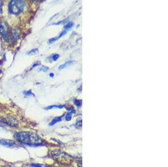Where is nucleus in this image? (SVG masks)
I'll list each match as a JSON object with an SVG mask.
<instances>
[{"mask_svg": "<svg viewBox=\"0 0 168 167\" xmlns=\"http://www.w3.org/2000/svg\"><path fill=\"white\" fill-rule=\"evenodd\" d=\"M14 138L21 144L27 145H40L43 143V140L41 137L30 132H17L14 135Z\"/></svg>", "mask_w": 168, "mask_h": 167, "instance_id": "obj_1", "label": "nucleus"}, {"mask_svg": "<svg viewBox=\"0 0 168 167\" xmlns=\"http://www.w3.org/2000/svg\"><path fill=\"white\" fill-rule=\"evenodd\" d=\"M53 158L58 163L68 165L71 163L72 158L67 153L60 150H55L52 152Z\"/></svg>", "mask_w": 168, "mask_h": 167, "instance_id": "obj_2", "label": "nucleus"}, {"mask_svg": "<svg viewBox=\"0 0 168 167\" xmlns=\"http://www.w3.org/2000/svg\"><path fill=\"white\" fill-rule=\"evenodd\" d=\"M25 2L24 1L12 0L9 4L8 10L11 14L18 15L24 10L25 7Z\"/></svg>", "mask_w": 168, "mask_h": 167, "instance_id": "obj_3", "label": "nucleus"}, {"mask_svg": "<svg viewBox=\"0 0 168 167\" xmlns=\"http://www.w3.org/2000/svg\"><path fill=\"white\" fill-rule=\"evenodd\" d=\"M0 34L5 42H8L10 38L9 27L8 23L5 21H2L0 23Z\"/></svg>", "mask_w": 168, "mask_h": 167, "instance_id": "obj_4", "label": "nucleus"}, {"mask_svg": "<svg viewBox=\"0 0 168 167\" xmlns=\"http://www.w3.org/2000/svg\"><path fill=\"white\" fill-rule=\"evenodd\" d=\"M0 121L11 127H16L19 124L18 121L12 117H2L0 118Z\"/></svg>", "mask_w": 168, "mask_h": 167, "instance_id": "obj_5", "label": "nucleus"}, {"mask_svg": "<svg viewBox=\"0 0 168 167\" xmlns=\"http://www.w3.org/2000/svg\"><path fill=\"white\" fill-rule=\"evenodd\" d=\"M19 39V29L18 28H14L11 31V41L12 43H16Z\"/></svg>", "mask_w": 168, "mask_h": 167, "instance_id": "obj_6", "label": "nucleus"}, {"mask_svg": "<svg viewBox=\"0 0 168 167\" xmlns=\"http://www.w3.org/2000/svg\"><path fill=\"white\" fill-rule=\"evenodd\" d=\"M0 145L8 148H13L15 146V142L11 140L0 138Z\"/></svg>", "mask_w": 168, "mask_h": 167, "instance_id": "obj_7", "label": "nucleus"}, {"mask_svg": "<svg viewBox=\"0 0 168 167\" xmlns=\"http://www.w3.org/2000/svg\"><path fill=\"white\" fill-rule=\"evenodd\" d=\"M74 63H75L74 61H67L64 64L60 65V66H59V70H62V69H64L66 68H67V67L71 66L72 65L74 64Z\"/></svg>", "mask_w": 168, "mask_h": 167, "instance_id": "obj_8", "label": "nucleus"}, {"mask_svg": "<svg viewBox=\"0 0 168 167\" xmlns=\"http://www.w3.org/2000/svg\"><path fill=\"white\" fill-rule=\"evenodd\" d=\"M62 117H63V115H62V116H61V117H57L53 118L52 121L49 123V125L52 126V125H54L57 123L60 122V121H61Z\"/></svg>", "mask_w": 168, "mask_h": 167, "instance_id": "obj_9", "label": "nucleus"}, {"mask_svg": "<svg viewBox=\"0 0 168 167\" xmlns=\"http://www.w3.org/2000/svg\"><path fill=\"white\" fill-rule=\"evenodd\" d=\"M64 105H51V106H49L47 107H45V109L46 110H50V109H52L53 108H57V109H62L64 108Z\"/></svg>", "mask_w": 168, "mask_h": 167, "instance_id": "obj_10", "label": "nucleus"}, {"mask_svg": "<svg viewBox=\"0 0 168 167\" xmlns=\"http://www.w3.org/2000/svg\"><path fill=\"white\" fill-rule=\"evenodd\" d=\"M74 26V23L73 22H70L67 23V24L64 27V28L66 30H70Z\"/></svg>", "mask_w": 168, "mask_h": 167, "instance_id": "obj_11", "label": "nucleus"}, {"mask_svg": "<svg viewBox=\"0 0 168 167\" xmlns=\"http://www.w3.org/2000/svg\"><path fill=\"white\" fill-rule=\"evenodd\" d=\"M74 103L77 107H80L82 105V100H81L75 99L74 101Z\"/></svg>", "mask_w": 168, "mask_h": 167, "instance_id": "obj_12", "label": "nucleus"}, {"mask_svg": "<svg viewBox=\"0 0 168 167\" xmlns=\"http://www.w3.org/2000/svg\"><path fill=\"white\" fill-rule=\"evenodd\" d=\"M24 95L26 96H35V95L32 92V91L31 90L29 91H25L23 92Z\"/></svg>", "mask_w": 168, "mask_h": 167, "instance_id": "obj_13", "label": "nucleus"}, {"mask_svg": "<svg viewBox=\"0 0 168 167\" xmlns=\"http://www.w3.org/2000/svg\"><path fill=\"white\" fill-rule=\"evenodd\" d=\"M72 113H71V112L67 113L66 115V117H65V119L67 121H71L72 119Z\"/></svg>", "mask_w": 168, "mask_h": 167, "instance_id": "obj_14", "label": "nucleus"}, {"mask_svg": "<svg viewBox=\"0 0 168 167\" xmlns=\"http://www.w3.org/2000/svg\"><path fill=\"white\" fill-rule=\"evenodd\" d=\"M39 51L37 49H31L30 51L28 53V54L30 55H35L37 53H38Z\"/></svg>", "mask_w": 168, "mask_h": 167, "instance_id": "obj_15", "label": "nucleus"}, {"mask_svg": "<svg viewBox=\"0 0 168 167\" xmlns=\"http://www.w3.org/2000/svg\"><path fill=\"white\" fill-rule=\"evenodd\" d=\"M76 127L77 128H81V127H82V121L81 119H80V120L77 121L76 124Z\"/></svg>", "mask_w": 168, "mask_h": 167, "instance_id": "obj_16", "label": "nucleus"}, {"mask_svg": "<svg viewBox=\"0 0 168 167\" xmlns=\"http://www.w3.org/2000/svg\"><path fill=\"white\" fill-rule=\"evenodd\" d=\"M30 167H45L43 165L41 164L33 163L30 165Z\"/></svg>", "mask_w": 168, "mask_h": 167, "instance_id": "obj_17", "label": "nucleus"}, {"mask_svg": "<svg viewBox=\"0 0 168 167\" xmlns=\"http://www.w3.org/2000/svg\"><path fill=\"white\" fill-rule=\"evenodd\" d=\"M49 69V67H48V66H41V68L40 69V71H42V72H46L48 71Z\"/></svg>", "mask_w": 168, "mask_h": 167, "instance_id": "obj_18", "label": "nucleus"}, {"mask_svg": "<svg viewBox=\"0 0 168 167\" xmlns=\"http://www.w3.org/2000/svg\"><path fill=\"white\" fill-rule=\"evenodd\" d=\"M67 110L69 111V112H71V113H72V114H75L76 113V111H75V109L73 106H71V107H68L67 109Z\"/></svg>", "mask_w": 168, "mask_h": 167, "instance_id": "obj_19", "label": "nucleus"}, {"mask_svg": "<svg viewBox=\"0 0 168 167\" xmlns=\"http://www.w3.org/2000/svg\"><path fill=\"white\" fill-rule=\"evenodd\" d=\"M58 39V37H53L49 39V43H53L54 42H56V41Z\"/></svg>", "mask_w": 168, "mask_h": 167, "instance_id": "obj_20", "label": "nucleus"}, {"mask_svg": "<svg viewBox=\"0 0 168 167\" xmlns=\"http://www.w3.org/2000/svg\"><path fill=\"white\" fill-rule=\"evenodd\" d=\"M60 57V55L58 54H54L52 56L53 60L54 61H57Z\"/></svg>", "mask_w": 168, "mask_h": 167, "instance_id": "obj_21", "label": "nucleus"}, {"mask_svg": "<svg viewBox=\"0 0 168 167\" xmlns=\"http://www.w3.org/2000/svg\"><path fill=\"white\" fill-rule=\"evenodd\" d=\"M67 33V31L66 30H64V31H62L61 33V34H60V36L58 37V38H60L61 37H62V36H64L65 34Z\"/></svg>", "mask_w": 168, "mask_h": 167, "instance_id": "obj_22", "label": "nucleus"}, {"mask_svg": "<svg viewBox=\"0 0 168 167\" xmlns=\"http://www.w3.org/2000/svg\"><path fill=\"white\" fill-rule=\"evenodd\" d=\"M3 3L1 1H0V15H1L2 14V5Z\"/></svg>", "mask_w": 168, "mask_h": 167, "instance_id": "obj_23", "label": "nucleus"}, {"mask_svg": "<svg viewBox=\"0 0 168 167\" xmlns=\"http://www.w3.org/2000/svg\"><path fill=\"white\" fill-rule=\"evenodd\" d=\"M39 65H41V62H40V61H37V62H36L35 63H34V64L32 68H34V67H35V66H37Z\"/></svg>", "mask_w": 168, "mask_h": 167, "instance_id": "obj_24", "label": "nucleus"}, {"mask_svg": "<svg viewBox=\"0 0 168 167\" xmlns=\"http://www.w3.org/2000/svg\"><path fill=\"white\" fill-rule=\"evenodd\" d=\"M49 76H50L51 78H53L54 76V74L53 73H51L49 74Z\"/></svg>", "mask_w": 168, "mask_h": 167, "instance_id": "obj_25", "label": "nucleus"}, {"mask_svg": "<svg viewBox=\"0 0 168 167\" xmlns=\"http://www.w3.org/2000/svg\"><path fill=\"white\" fill-rule=\"evenodd\" d=\"M1 73H2V70H1V69H0V74H1Z\"/></svg>", "mask_w": 168, "mask_h": 167, "instance_id": "obj_26", "label": "nucleus"}]
</instances>
